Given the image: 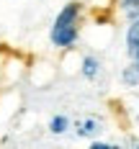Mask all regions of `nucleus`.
<instances>
[{
    "instance_id": "nucleus-4",
    "label": "nucleus",
    "mask_w": 139,
    "mask_h": 149,
    "mask_svg": "<svg viewBox=\"0 0 139 149\" xmlns=\"http://www.w3.org/2000/svg\"><path fill=\"white\" fill-rule=\"evenodd\" d=\"M64 129H67V118H64V116H54V118H52V131H54V134H62Z\"/></svg>"
},
{
    "instance_id": "nucleus-6",
    "label": "nucleus",
    "mask_w": 139,
    "mask_h": 149,
    "mask_svg": "<svg viewBox=\"0 0 139 149\" xmlns=\"http://www.w3.org/2000/svg\"><path fill=\"white\" fill-rule=\"evenodd\" d=\"M124 5H126L129 15H139V0H124Z\"/></svg>"
},
{
    "instance_id": "nucleus-7",
    "label": "nucleus",
    "mask_w": 139,
    "mask_h": 149,
    "mask_svg": "<svg viewBox=\"0 0 139 149\" xmlns=\"http://www.w3.org/2000/svg\"><path fill=\"white\" fill-rule=\"evenodd\" d=\"M129 54L134 57V62H137V72H139V44H134V46H129Z\"/></svg>"
},
{
    "instance_id": "nucleus-2",
    "label": "nucleus",
    "mask_w": 139,
    "mask_h": 149,
    "mask_svg": "<svg viewBox=\"0 0 139 149\" xmlns=\"http://www.w3.org/2000/svg\"><path fill=\"white\" fill-rule=\"evenodd\" d=\"M82 74L85 77H95L98 74V62L93 59V57H85L82 59Z\"/></svg>"
},
{
    "instance_id": "nucleus-5",
    "label": "nucleus",
    "mask_w": 139,
    "mask_h": 149,
    "mask_svg": "<svg viewBox=\"0 0 139 149\" xmlns=\"http://www.w3.org/2000/svg\"><path fill=\"white\" fill-rule=\"evenodd\" d=\"M98 131V123L95 121H85V123H80V136H90Z\"/></svg>"
},
{
    "instance_id": "nucleus-1",
    "label": "nucleus",
    "mask_w": 139,
    "mask_h": 149,
    "mask_svg": "<svg viewBox=\"0 0 139 149\" xmlns=\"http://www.w3.org/2000/svg\"><path fill=\"white\" fill-rule=\"evenodd\" d=\"M77 13H80V5L70 3L57 15V21L52 26V41L57 46H72L75 44V39H77Z\"/></svg>"
},
{
    "instance_id": "nucleus-3",
    "label": "nucleus",
    "mask_w": 139,
    "mask_h": 149,
    "mask_svg": "<svg viewBox=\"0 0 139 149\" xmlns=\"http://www.w3.org/2000/svg\"><path fill=\"white\" fill-rule=\"evenodd\" d=\"M126 44H129V46L139 44V18L131 23V29H129V33H126Z\"/></svg>"
}]
</instances>
